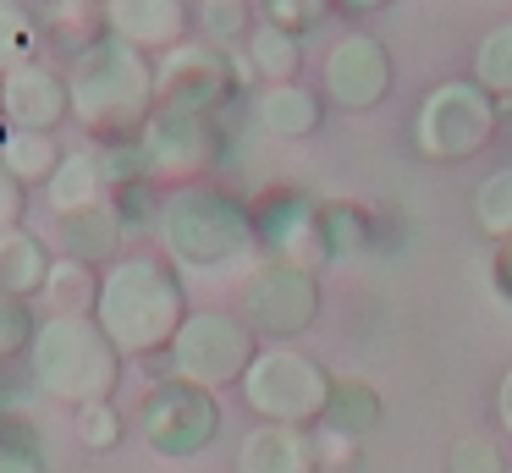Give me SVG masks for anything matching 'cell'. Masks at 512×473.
<instances>
[{"mask_svg":"<svg viewBox=\"0 0 512 473\" xmlns=\"http://www.w3.org/2000/svg\"><path fill=\"white\" fill-rule=\"evenodd\" d=\"M188 314V286L166 253H122L111 270H100L94 325L127 363H160Z\"/></svg>","mask_w":512,"mask_h":473,"instance_id":"cell-1","label":"cell"},{"mask_svg":"<svg viewBox=\"0 0 512 473\" xmlns=\"http://www.w3.org/2000/svg\"><path fill=\"white\" fill-rule=\"evenodd\" d=\"M67 94H72V121L94 143H127L149 127L155 116V55L122 44L116 33H89L67 55Z\"/></svg>","mask_w":512,"mask_h":473,"instance_id":"cell-2","label":"cell"},{"mask_svg":"<svg viewBox=\"0 0 512 473\" xmlns=\"http://www.w3.org/2000/svg\"><path fill=\"white\" fill-rule=\"evenodd\" d=\"M127 358L111 347L94 314H45L39 319L34 352H28L23 374L45 402L56 407H94V402H116Z\"/></svg>","mask_w":512,"mask_h":473,"instance_id":"cell-3","label":"cell"},{"mask_svg":"<svg viewBox=\"0 0 512 473\" xmlns=\"http://www.w3.org/2000/svg\"><path fill=\"white\" fill-rule=\"evenodd\" d=\"M160 253L177 270H232V264H259V237H254V215L243 198H232L215 182H193V187H171L166 209H160Z\"/></svg>","mask_w":512,"mask_h":473,"instance_id":"cell-4","label":"cell"},{"mask_svg":"<svg viewBox=\"0 0 512 473\" xmlns=\"http://www.w3.org/2000/svg\"><path fill=\"white\" fill-rule=\"evenodd\" d=\"M331 385H336V374L314 352H303L298 341H265L259 358L248 363L237 396H243V407L259 424L314 429L325 418V407H331Z\"/></svg>","mask_w":512,"mask_h":473,"instance_id":"cell-5","label":"cell"},{"mask_svg":"<svg viewBox=\"0 0 512 473\" xmlns=\"http://www.w3.org/2000/svg\"><path fill=\"white\" fill-rule=\"evenodd\" d=\"M408 138L424 165H463L501 138L496 99L474 77H441L435 88H424Z\"/></svg>","mask_w":512,"mask_h":473,"instance_id":"cell-6","label":"cell"},{"mask_svg":"<svg viewBox=\"0 0 512 473\" xmlns=\"http://www.w3.org/2000/svg\"><path fill=\"white\" fill-rule=\"evenodd\" d=\"M259 347L265 341L248 330V319L237 308H193L188 325L177 330V341L166 352V374L221 396V391L243 385V374L259 358Z\"/></svg>","mask_w":512,"mask_h":473,"instance_id":"cell-7","label":"cell"},{"mask_svg":"<svg viewBox=\"0 0 512 473\" xmlns=\"http://www.w3.org/2000/svg\"><path fill=\"white\" fill-rule=\"evenodd\" d=\"M221 424H226L221 396L204 391V385L177 380V374H155L144 385V396H138V435L166 462H188L199 451H210Z\"/></svg>","mask_w":512,"mask_h":473,"instance_id":"cell-8","label":"cell"},{"mask_svg":"<svg viewBox=\"0 0 512 473\" xmlns=\"http://www.w3.org/2000/svg\"><path fill=\"white\" fill-rule=\"evenodd\" d=\"M226 149V127L221 116H204V110H171L155 105L149 127L138 132V160H144V176L155 187H193L210 176V165L221 160Z\"/></svg>","mask_w":512,"mask_h":473,"instance_id":"cell-9","label":"cell"},{"mask_svg":"<svg viewBox=\"0 0 512 473\" xmlns=\"http://www.w3.org/2000/svg\"><path fill=\"white\" fill-rule=\"evenodd\" d=\"M320 308H325L320 275L292 270V264H276V259H259L254 270H243L237 314L248 319V330L259 341H298L320 319Z\"/></svg>","mask_w":512,"mask_h":473,"instance_id":"cell-10","label":"cell"},{"mask_svg":"<svg viewBox=\"0 0 512 473\" xmlns=\"http://www.w3.org/2000/svg\"><path fill=\"white\" fill-rule=\"evenodd\" d=\"M248 215H254L259 259L292 264V270H309V275H320L331 264V242H325V220H320V198L314 193L276 182L248 204Z\"/></svg>","mask_w":512,"mask_h":473,"instance_id":"cell-11","label":"cell"},{"mask_svg":"<svg viewBox=\"0 0 512 473\" xmlns=\"http://www.w3.org/2000/svg\"><path fill=\"white\" fill-rule=\"evenodd\" d=\"M397 83V61H391V44L369 28H347L336 33V44L320 61V99L347 116H364Z\"/></svg>","mask_w":512,"mask_h":473,"instance_id":"cell-12","label":"cell"},{"mask_svg":"<svg viewBox=\"0 0 512 473\" xmlns=\"http://www.w3.org/2000/svg\"><path fill=\"white\" fill-rule=\"evenodd\" d=\"M155 99L171 110H204V116H226V105H237V83H232V61L226 50L204 39H188L177 50H166L155 61Z\"/></svg>","mask_w":512,"mask_h":473,"instance_id":"cell-13","label":"cell"},{"mask_svg":"<svg viewBox=\"0 0 512 473\" xmlns=\"http://www.w3.org/2000/svg\"><path fill=\"white\" fill-rule=\"evenodd\" d=\"M72 121L67 72L50 61H28L0 77V127L17 132H61Z\"/></svg>","mask_w":512,"mask_h":473,"instance_id":"cell-14","label":"cell"},{"mask_svg":"<svg viewBox=\"0 0 512 473\" xmlns=\"http://www.w3.org/2000/svg\"><path fill=\"white\" fill-rule=\"evenodd\" d=\"M100 28L160 61L166 50L193 39V6L188 0H105Z\"/></svg>","mask_w":512,"mask_h":473,"instance_id":"cell-15","label":"cell"},{"mask_svg":"<svg viewBox=\"0 0 512 473\" xmlns=\"http://www.w3.org/2000/svg\"><path fill=\"white\" fill-rule=\"evenodd\" d=\"M237 473H320V451L309 429L254 424L237 440Z\"/></svg>","mask_w":512,"mask_h":473,"instance_id":"cell-16","label":"cell"},{"mask_svg":"<svg viewBox=\"0 0 512 473\" xmlns=\"http://www.w3.org/2000/svg\"><path fill=\"white\" fill-rule=\"evenodd\" d=\"M325 99L320 88L309 83H270L254 94V127L270 132V138L281 143H298V138H314V132L325 127Z\"/></svg>","mask_w":512,"mask_h":473,"instance_id":"cell-17","label":"cell"},{"mask_svg":"<svg viewBox=\"0 0 512 473\" xmlns=\"http://www.w3.org/2000/svg\"><path fill=\"white\" fill-rule=\"evenodd\" d=\"M56 237H61V248H67V259H83V264H94V270H111V264L127 253V237H133V231L122 226L116 204H94V209H78V215H61Z\"/></svg>","mask_w":512,"mask_h":473,"instance_id":"cell-18","label":"cell"},{"mask_svg":"<svg viewBox=\"0 0 512 473\" xmlns=\"http://www.w3.org/2000/svg\"><path fill=\"white\" fill-rule=\"evenodd\" d=\"M111 171H105L100 160V143H89V149H67V160H61V171L45 182V204L61 215H78V209H94V204H111Z\"/></svg>","mask_w":512,"mask_h":473,"instance_id":"cell-19","label":"cell"},{"mask_svg":"<svg viewBox=\"0 0 512 473\" xmlns=\"http://www.w3.org/2000/svg\"><path fill=\"white\" fill-rule=\"evenodd\" d=\"M50 264H56V253L45 248V237H34L28 226L0 231V292L34 303L50 281Z\"/></svg>","mask_w":512,"mask_h":473,"instance_id":"cell-20","label":"cell"},{"mask_svg":"<svg viewBox=\"0 0 512 473\" xmlns=\"http://www.w3.org/2000/svg\"><path fill=\"white\" fill-rule=\"evenodd\" d=\"M67 149H61L56 132H17V127H0V165L17 176L23 187H45L50 176L61 171Z\"/></svg>","mask_w":512,"mask_h":473,"instance_id":"cell-21","label":"cell"},{"mask_svg":"<svg viewBox=\"0 0 512 473\" xmlns=\"http://www.w3.org/2000/svg\"><path fill=\"white\" fill-rule=\"evenodd\" d=\"M380 418H386V402H380L375 385H369V380H336L331 385V407H325L320 424L364 446V440L380 429Z\"/></svg>","mask_w":512,"mask_h":473,"instance_id":"cell-22","label":"cell"},{"mask_svg":"<svg viewBox=\"0 0 512 473\" xmlns=\"http://www.w3.org/2000/svg\"><path fill=\"white\" fill-rule=\"evenodd\" d=\"M243 55H248V66H254L259 88H270V83H298V72H303V39H298V33L270 28V22H254Z\"/></svg>","mask_w":512,"mask_h":473,"instance_id":"cell-23","label":"cell"},{"mask_svg":"<svg viewBox=\"0 0 512 473\" xmlns=\"http://www.w3.org/2000/svg\"><path fill=\"white\" fill-rule=\"evenodd\" d=\"M468 220H474L479 237L496 242H512V165H496V171L479 176L474 198H468Z\"/></svg>","mask_w":512,"mask_h":473,"instance_id":"cell-24","label":"cell"},{"mask_svg":"<svg viewBox=\"0 0 512 473\" xmlns=\"http://www.w3.org/2000/svg\"><path fill=\"white\" fill-rule=\"evenodd\" d=\"M320 220L331 259H353V253L375 248V209L358 204V198H320Z\"/></svg>","mask_w":512,"mask_h":473,"instance_id":"cell-25","label":"cell"},{"mask_svg":"<svg viewBox=\"0 0 512 473\" xmlns=\"http://www.w3.org/2000/svg\"><path fill=\"white\" fill-rule=\"evenodd\" d=\"M39 297L50 303V314H94V297H100V270L61 253V259L50 264V281H45V292H39Z\"/></svg>","mask_w":512,"mask_h":473,"instance_id":"cell-26","label":"cell"},{"mask_svg":"<svg viewBox=\"0 0 512 473\" xmlns=\"http://www.w3.org/2000/svg\"><path fill=\"white\" fill-rule=\"evenodd\" d=\"M39 39H45L39 11H28L23 0H0V77L39 61Z\"/></svg>","mask_w":512,"mask_h":473,"instance_id":"cell-27","label":"cell"},{"mask_svg":"<svg viewBox=\"0 0 512 473\" xmlns=\"http://www.w3.org/2000/svg\"><path fill=\"white\" fill-rule=\"evenodd\" d=\"M254 17L259 11L248 6V0H199V6H193V28H199V39L215 44V50H237V44H248Z\"/></svg>","mask_w":512,"mask_h":473,"instance_id":"cell-28","label":"cell"},{"mask_svg":"<svg viewBox=\"0 0 512 473\" xmlns=\"http://www.w3.org/2000/svg\"><path fill=\"white\" fill-rule=\"evenodd\" d=\"M39 319L34 303L28 297H12L0 292V374H12L28 363V352H34V336H39Z\"/></svg>","mask_w":512,"mask_h":473,"instance_id":"cell-29","label":"cell"},{"mask_svg":"<svg viewBox=\"0 0 512 473\" xmlns=\"http://www.w3.org/2000/svg\"><path fill=\"white\" fill-rule=\"evenodd\" d=\"M468 77H474L490 99H512V22H496V28L474 44Z\"/></svg>","mask_w":512,"mask_h":473,"instance_id":"cell-30","label":"cell"},{"mask_svg":"<svg viewBox=\"0 0 512 473\" xmlns=\"http://www.w3.org/2000/svg\"><path fill=\"white\" fill-rule=\"evenodd\" d=\"M259 22H270V28H281V33H314V28H325V22L336 17V0H259Z\"/></svg>","mask_w":512,"mask_h":473,"instance_id":"cell-31","label":"cell"},{"mask_svg":"<svg viewBox=\"0 0 512 473\" xmlns=\"http://www.w3.org/2000/svg\"><path fill=\"white\" fill-rule=\"evenodd\" d=\"M512 451L496 435H463L446 451V473H507Z\"/></svg>","mask_w":512,"mask_h":473,"instance_id":"cell-32","label":"cell"},{"mask_svg":"<svg viewBox=\"0 0 512 473\" xmlns=\"http://www.w3.org/2000/svg\"><path fill=\"white\" fill-rule=\"evenodd\" d=\"M111 204H116V215H122L127 231H155L160 226V209H166V187L127 182V187H116V193H111Z\"/></svg>","mask_w":512,"mask_h":473,"instance_id":"cell-33","label":"cell"},{"mask_svg":"<svg viewBox=\"0 0 512 473\" xmlns=\"http://www.w3.org/2000/svg\"><path fill=\"white\" fill-rule=\"evenodd\" d=\"M72 418H78V440H83V446H89V451H111L116 440L127 435V418L116 413V402H94V407H78V413H72Z\"/></svg>","mask_w":512,"mask_h":473,"instance_id":"cell-34","label":"cell"},{"mask_svg":"<svg viewBox=\"0 0 512 473\" xmlns=\"http://www.w3.org/2000/svg\"><path fill=\"white\" fill-rule=\"evenodd\" d=\"M309 435H314V451H320V468H353L358 462V440L336 435V429H325V424H314Z\"/></svg>","mask_w":512,"mask_h":473,"instance_id":"cell-35","label":"cell"},{"mask_svg":"<svg viewBox=\"0 0 512 473\" xmlns=\"http://www.w3.org/2000/svg\"><path fill=\"white\" fill-rule=\"evenodd\" d=\"M23 215H28V187L17 182L6 165H0V231H12V226H23Z\"/></svg>","mask_w":512,"mask_h":473,"instance_id":"cell-36","label":"cell"},{"mask_svg":"<svg viewBox=\"0 0 512 473\" xmlns=\"http://www.w3.org/2000/svg\"><path fill=\"white\" fill-rule=\"evenodd\" d=\"M490 292H496V303L512 308V242L490 248Z\"/></svg>","mask_w":512,"mask_h":473,"instance_id":"cell-37","label":"cell"},{"mask_svg":"<svg viewBox=\"0 0 512 473\" xmlns=\"http://www.w3.org/2000/svg\"><path fill=\"white\" fill-rule=\"evenodd\" d=\"M0 473H50V468H45V451H28V446H0Z\"/></svg>","mask_w":512,"mask_h":473,"instance_id":"cell-38","label":"cell"},{"mask_svg":"<svg viewBox=\"0 0 512 473\" xmlns=\"http://www.w3.org/2000/svg\"><path fill=\"white\" fill-rule=\"evenodd\" d=\"M0 446H28V451H39V429L23 424V418H12V413H0Z\"/></svg>","mask_w":512,"mask_h":473,"instance_id":"cell-39","label":"cell"},{"mask_svg":"<svg viewBox=\"0 0 512 473\" xmlns=\"http://www.w3.org/2000/svg\"><path fill=\"white\" fill-rule=\"evenodd\" d=\"M496 429L512 440V363L501 369V380H496Z\"/></svg>","mask_w":512,"mask_h":473,"instance_id":"cell-40","label":"cell"},{"mask_svg":"<svg viewBox=\"0 0 512 473\" xmlns=\"http://www.w3.org/2000/svg\"><path fill=\"white\" fill-rule=\"evenodd\" d=\"M386 6H397V0H336V11H347V17H375Z\"/></svg>","mask_w":512,"mask_h":473,"instance_id":"cell-41","label":"cell"},{"mask_svg":"<svg viewBox=\"0 0 512 473\" xmlns=\"http://www.w3.org/2000/svg\"><path fill=\"white\" fill-rule=\"evenodd\" d=\"M496 121H501V132L512 138V99H496Z\"/></svg>","mask_w":512,"mask_h":473,"instance_id":"cell-42","label":"cell"},{"mask_svg":"<svg viewBox=\"0 0 512 473\" xmlns=\"http://www.w3.org/2000/svg\"><path fill=\"white\" fill-rule=\"evenodd\" d=\"M72 6H94V11H100V6H105V0H72Z\"/></svg>","mask_w":512,"mask_h":473,"instance_id":"cell-43","label":"cell"},{"mask_svg":"<svg viewBox=\"0 0 512 473\" xmlns=\"http://www.w3.org/2000/svg\"><path fill=\"white\" fill-rule=\"evenodd\" d=\"M507 473H512V462H507Z\"/></svg>","mask_w":512,"mask_h":473,"instance_id":"cell-44","label":"cell"}]
</instances>
